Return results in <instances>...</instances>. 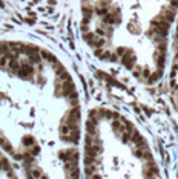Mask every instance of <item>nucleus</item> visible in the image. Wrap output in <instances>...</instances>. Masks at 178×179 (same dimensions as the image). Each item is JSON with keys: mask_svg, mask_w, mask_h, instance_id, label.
I'll return each mask as SVG.
<instances>
[{"mask_svg": "<svg viewBox=\"0 0 178 179\" xmlns=\"http://www.w3.org/2000/svg\"><path fill=\"white\" fill-rule=\"evenodd\" d=\"M161 17L166 20V22H174L175 20V9H172V8H163V11H161Z\"/></svg>", "mask_w": 178, "mask_h": 179, "instance_id": "nucleus-1", "label": "nucleus"}, {"mask_svg": "<svg viewBox=\"0 0 178 179\" xmlns=\"http://www.w3.org/2000/svg\"><path fill=\"white\" fill-rule=\"evenodd\" d=\"M170 8H172V9H178V0H170Z\"/></svg>", "mask_w": 178, "mask_h": 179, "instance_id": "nucleus-2", "label": "nucleus"}, {"mask_svg": "<svg viewBox=\"0 0 178 179\" xmlns=\"http://www.w3.org/2000/svg\"><path fill=\"white\" fill-rule=\"evenodd\" d=\"M83 2H88V0H83Z\"/></svg>", "mask_w": 178, "mask_h": 179, "instance_id": "nucleus-3", "label": "nucleus"}]
</instances>
